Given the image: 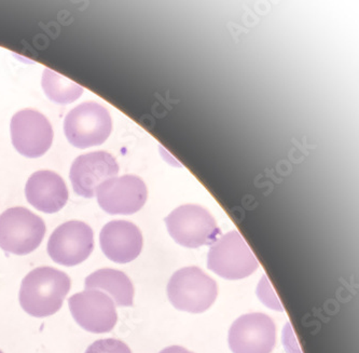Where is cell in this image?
<instances>
[{
	"mask_svg": "<svg viewBox=\"0 0 359 353\" xmlns=\"http://www.w3.org/2000/svg\"><path fill=\"white\" fill-rule=\"evenodd\" d=\"M70 288L72 281L65 272L52 267H38L22 281L20 305L35 318L53 316L63 306Z\"/></svg>",
	"mask_w": 359,
	"mask_h": 353,
	"instance_id": "1",
	"label": "cell"
},
{
	"mask_svg": "<svg viewBox=\"0 0 359 353\" xmlns=\"http://www.w3.org/2000/svg\"><path fill=\"white\" fill-rule=\"evenodd\" d=\"M168 300L180 312L202 314L217 298V284L198 267L178 270L168 284Z\"/></svg>",
	"mask_w": 359,
	"mask_h": 353,
	"instance_id": "2",
	"label": "cell"
},
{
	"mask_svg": "<svg viewBox=\"0 0 359 353\" xmlns=\"http://www.w3.org/2000/svg\"><path fill=\"white\" fill-rule=\"evenodd\" d=\"M165 224L174 241L189 248L214 244L222 232L214 216L196 204L175 208L165 218Z\"/></svg>",
	"mask_w": 359,
	"mask_h": 353,
	"instance_id": "3",
	"label": "cell"
},
{
	"mask_svg": "<svg viewBox=\"0 0 359 353\" xmlns=\"http://www.w3.org/2000/svg\"><path fill=\"white\" fill-rule=\"evenodd\" d=\"M46 225L27 208H8L0 215V248L15 255H27L41 244Z\"/></svg>",
	"mask_w": 359,
	"mask_h": 353,
	"instance_id": "4",
	"label": "cell"
},
{
	"mask_svg": "<svg viewBox=\"0 0 359 353\" xmlns=\"http://www.w3.org/2000/svg\"><path fill=\"white\" fill-rule=\"evenodd\" d=\"M111 130L109 112L95 102L80 104L68 112L64 121V132L68 142L79 149L105 143Z\"/></svg>",
	"mask_w": 359,
	"mask_h": 353,
	"instance_id": "5",
	"label": "cell"
},
{
	"mask_svg": "<svg viewBox=\"0 0 359 353\" xmlns=\"http://www.w3.org/2000/svg\"><path fill=\"white\" fill-rule=\"evenodd\" d=\"M208 267L222 278L240 280L254 274L259 262L244 238L234 230L212 244L208 252Z\"/></svg>",
	"mask_w": 359,
	"mask_h": 353,
	"instance_id": "6",
	"label": "cell"
},
{
	"mask_svg": "<svg viewBox=\"0 0 359 353\" xmlns=\"http://www.w3.org/2000/svg\"><path fill=\"white\" fill-rule=\"evenodd\" d=\"M94 250L93 230L79 220L64 222L54 230L48 242V253L56 264L73 267L88 260Z\"/></svg>",
	"mask_w": 359,
	"mask_h": 353,
	"instance_id": "7",
	"label": "cell"
},
{
	"mask_svg": "<svg viewBox=\"0 0 359 353\" xmlns=\"http://www.w3.org/2000/svg\"><path fill=\"white\" fill-rule=\"evenodd\" d=\"M98 204L111 215H131L145 206L148 190L142 178L135 175L116 176L98 186Z\"/></svg>",
	"mask_w": 359,
	"mask_h": 353,
	"instance_id": "8",
	"label": "cell"
},
{
	"mask_svg": "<svg viewBox=\"0 0 359 353\" xmlns=\"http://www.w3.org/2000/svg\"><path fill=\"white\" fill-rule=\"evenodd\" d=\"M11 140L14 148L24 157L39 158L51 147L53 129L41 112L23 109L12 117Z\"/></svg>",
	"mask_w": 359,
	"mask_h": 353,
	"instance_id": "9",
	"label": "cell"
},
{
	"mask_svg": "<svg viewBox=\"0 0 359 353\" xmlns=\"http://www.w3.org/2000/svg\"><path fill=\"white\" fill-rule=\"evenodd\" d=\"M70 312L83 330L94 334L111 332L117 324L118 314L114 300L105 293L86 290L68 300Z\"/></svg>",
	"mask_w": 359,
	"mask_h": 353,
	"instance_id": "10",
	"label": "cell"
},
{
	"mask_svg": "<svg viewBox=\"0 0 359 353\" xmlns=\"http://www.w3.org/2000/svg\"><path fill=\"white\" fill-rule=\"evenodd\" d=\"M276 344V324L266 314H244L229 331V346L233 353H271Z\"/></svg>",
	"mask_w": 359,
	"mask_h": 353,
	"instance_id": "11",
	"label": "cell"
},
{
	"mask_svg": "<svg viewBox=\"0 0 359 353\" xmlns=\"http://www.w3.org/2000/svg\"><path fill=\"white\" fill-rule=\"evenodd\" d=\"M119 173V164L106 152L82 154L70 168L69 178L74 192L83 198H93L96 189L109 178Z\"/></svg>",
	"mask_w": 359,
	"mask_h": 353,
	"instance_id": "12",
	"label": "cell"
},
{
	"mask_svg": "<svg viewBox=\"0 0 359 353\" xmlns=\"http://www.w3.org/2000/svg\"><path fill=\"white\" fill-rule=\"evenodd\" d=\"M100 242L106 258L118 264H128L140 256L142 234L133 222L112 220L100 232Z\"/></svg>",
	"mask_w": 359,
	"mask_h": 353,
	"instance_id": "13",
	"label": "cell"
},
{
	"mask_svg": "<svg viewBox=\"0 0 359 353\" xmlns=\"http://www.w3.org/2000/svg\"><path fill=\"white\" fill-rule=\"evenodd\" d=\"M25 196L36 210L53 214L67 204L68 189L59 174L52 171H38L28 178Z\"/></svg>",
	"mask_w": 359,
	"mask_h": 353,
	"instance_id": "14",
	"label": "cell"
},
{
	"mask_svg": "<svg viewBox=\"0 0 359 353\" xmlns=\"http://www.w3.org/2000/svg\"><path fill=\"white\" fill-rule=\"evenodd\" d=\"M84 286L87 290L100 288L106 291L117 306H133V284L130 278L119 270L110 269V268L96 270L86 279Z\"/></svg>",
	"mask_w": 359,
	"mask_h": 353,
	"instance_id": "15",
	"label": "cell"
},
{
	"mask_svg": "<svg viewBox=\"0 0 359 353\" xmlns=\"http://www.w3.org/2000/svg\"><path fill=\"white\" fill-rule=\"evenodd\" d=\"M42 88L46 95L57 104H70L77 101L83 93V88L59 75L50 68H45L42 75Z\"/></svg>",
	"mask_w": 359,
	"mask_h": 353,
	"instance_id": "16",
	"label": "cell"
},
{
	"mask_svg": "<svg viewBox=\"0 0 359 353\" xmlns=\"http://www.w3.org/2000/svg\"><path fill=\"white\" fill-rule=\"evenodd\" d=\"M86 353H132L128 345L114 338L96 340L87 349Z\"/></svg>",
	"mask_w": 359,
	"mask_h": 353,
	"instance_id": "17",
	"label": "cell"
},
{
	"mask_svg": "<svg viewBox=\"0 0 359 353\" xmlns=\"http://www.w3.org/2000/svg\"><path fill=\"white\" fill-rule=\"evenodd\" d=\"M257 295L266 307H270L273 310H278V312L284 310L276 292L273 291L272 286H271L270 281L268 280L266 276L262 277V281L257 286Z\"/></svg>",
	"mask_w": 359,
	"mask_h": 353,
	"instance_id": "18",
	"label": "cell"
},
{
	"mask_svg": "<svg viewBox=\"0 0 359 353\" xmlns=\"http://www.w3.org/2000/svg\"><path fill=\"white\" fill-rule=\"evenodd\" d=\"M160 353H194L190 352L189 350H187V349L182 348V347L180 346H172L168 347V348L163 349Z\"/></svg>",
	"mask_w": 359,
	"mask_h": 353,
	"instance_id": "19",
	"label": "cell"
},
{
	"mask_svg": "<svg viewBox=\"0 0 359 353\" xmlns=\"http://www.w3.org/2000/svg\"><path fill=\"white\" fill-rule=\"evenodd\" d=\"M0 353H4V352H1V350H0Z\"/></svg>",
	"mask_w": 359,
	"mask_h": 353,
	"instance_id": "20",
	"label": "cell"
}]
</instances>
